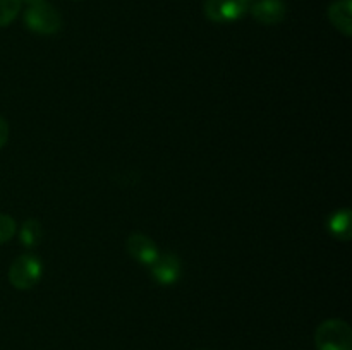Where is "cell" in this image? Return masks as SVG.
Instances as JSON below:
<instances>
[{
    "mask_svg": "<svg viewBox=\"0 0 352 350\" xmlns=\"http://www.w3.org/2000/svg\"><path fill=\"white\" fill-rule=\"evenodd\" d=\"M315 345L318 350H352V329L342 319H327L316 328Z\"/></svg>",
    "mask_w": 352,
    "mask_h": 350,
    "instance_id": "6da1fadb",
    "label": "cell"
},
{
    "mask_svg": "<svg viewBox=\"0 0 352 350\" xmlns=\"http://www.w3.org/2000/svg\"><path fill=\"white\" fill-rule=\"evenodd\" d=\"M43 275V263L34 254H23L12 261L9 268V281L17 290H31Z\"/></svg>",
    "mask_w": 352,
    "mask_h": 350,
    "instance_id": "7a4b0ae2",
    "label": "cell"
},
{
    "mask_svg": "<svg viewBox=\"0 0 352 350\" xmlns=\"http://www.w3.org/2000/svg\"><path fill=\"white\" fill-rule=\"evenodd\" d=\"M24 24L36 34H55L62 27V17L55 7L45 2L28 7L24 12Z\"/></svg>",
    "mask_w": 352,
    "mask_h": 350,
    "instance_id": "3957f363",
    "label": "cell"
},
{
    "mask_svg": "<svg viewBox=\"0 0 352 350\" xmlns=\"http://www.w3.org/2000/svg\"><path fill=\"white\" fill-rule=\"evenodd\" d=\"M250 5L251 0H205L203 12L212 23L227 24L246 16Z\"/></svg>",
    "mask_w": 352,
    "mask_h": 350,
    "instance_id": "277c9868",
    "label": "cell"
},
{
    "mask_svg": "<svg viewBox=\"0 0 352 350\" xmlns=\"http://www.w3.org/2000/svg\"><path fill=\"white\" fill-rule=\"evenodd\" d=\"M150 268L153 280L164 287L175 285L182 275L181 259L174 253H160Z\"/></svg>",
    "mask_w": 352,
    "mask_h": 350,
    "instance_id": "5b68a950",
    "label": "cell"
},
{
    "mask_svg": "<svg viewBox=\"0 0 352 350\" xmlns=\"http://www.w3.org/2000/svg\"><path fill=\"white\" fill-rule=\"evenodd\" d=\"M251 16L261 24L274 26V24L282 23L287 16V5L284 0H254L251 2L250 10Z\"/></svg>",
    "mask_w": 352,
    "mask_h": 350,
    "instance_id": "8992f818",
    "label": "cell"
},
{
    "mask_svg": "<svg viewBox=\"0 0 352 350\" xmlns=\"http://www.w3.org/2000/svg\"><path fill=\"white\" fill-rule=\"evenodd\" d=\"M126 247L129 256L133 257L134 261H138L140 264H144V266H151V264L155 263V259L158 257V254H160V250L155 246L153 240L140 232L131 233V235L127 237Z\"/></svg>",
    "mask_w": 352,
    "mask_h": 350,
    "instance_id": "52a82bcc",
    "label": "cell"
},
{
    "mask_svg": "<svg viewBox=\"0 0 352 350\" xmlns=\"http://www.w3.org/2000/svg\"><path fill=\"white\" fill-rule=\"evenodd\" d=\"M329 21L344 36L352 34V0H336L327 10Z\"/></svg>",
    "mask_w": 352,
    "mask_h": 350,
    "instance_id": "ba28073f",
    "label": "cell"
},
{
    "mask_svg": "<svg viewBox=\"0 0 352 350\" xmlns=\"http://www.w3.org/2000/svg\"><path fill=\"white\" fill-rule=\"evenodd\" d=\"M327 230L332 237L339 240H349L352 237V213L351 209H337L327 218Z\"/></svg>",
    "mask_w": 352,
    "mask_h": 350,
    "instance_id": "9c48e42d",
    "label": "cell"
},
{
    "mask_svg": "<svg viewBox=\"0 0 352 350\" xmlns=\"http://www.w3.org/2000/svg\"><path fill=\"white\" fill-rule=\"evenodd\" d=\"M19 240L28 249L40 246L43 240V225L36 218H28L19 229Z\"/></svg>",
    "mask_w": 352,
    "mask_h": 350,
    "instance_id": "30bf717a",
    "label": "cell"
},
{
    "mask_svg": "<svg viewBox=\"0 0 352 350\" xmlns=\"http://www.w3.org/2000/svg\"><path fill=\"white\" fill-rule=\"evenodd\" d=\"M21 0H0V27L9 26L21 12Z\"/></svg>",
    "mask_w": 352,
    "mask_h": 350,
    "instance_id": "8fae6325",
    "label": "cell"
},
{
    "mask_svg": "<svg viewBox=\"0 0 352 350\" xmlns=\"http://www.w3.org/2000/svg\"><path fill=\"white\" fill-rule=\"evenodd\" d=\"M16 230H17V225H16V222H14L12 216L0 213V244H3V242H7V240L12 239L14 233H16Z\"/></svg>",
    "mask_w": 352,
    "mask_h": 350,
    "instance_id": "7c38bea8",
    "label": "cell"
},
{
    "mask_svg": "<svg viewBox=\"0 0 352 350\" xmlns=\"http://www.w3.org/2000/svg\"><path fill=\"white\" fill-rule=\"evenodd\" d=\"M7 139H9V124L6 122L3 117H0V150L6 146Z\"/></svg>",
    "mask_w": 352,
    "mask_h": 350,
    "instance_id": "4fadbf2b",
    "label": "cell"
},
{
    "mask_svg": "<svg viewBox=\"0 0 352 350\" xmlns=\"http://www.w3.org/2000/svg\"><path fill=\"white\" fill-rule=\"evenodd\" d=\"M21 2L28 3V5H38V3H45L47 0H21Z\"/></svg>",
    "mask_w": 352,
    "mask_h": 350,
    "instance_id": "5bb4252c",
    "label": "cell"
},
{
    "mask_svg": "<svg viewBox=\"0 0 352 350\" xmlns=\"http://www.w3.org/2000/svg\"><path fill=\"white\" fill-rule=\"evenodd\" d=\"M198 350H206V349H198Z\"/></svg>",
    "mask_w": 352,
    "mask_h": 350,
    "instance_id": "9a60e30c",
    "label": "cell"
}]
</instances>
